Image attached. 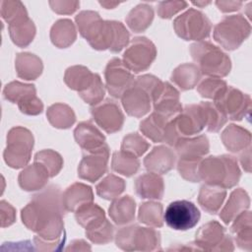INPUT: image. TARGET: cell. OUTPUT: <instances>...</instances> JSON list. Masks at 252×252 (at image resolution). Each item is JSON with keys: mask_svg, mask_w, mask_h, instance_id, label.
<instances>
[{"mask_svg": "<svg viewBox=\"0 0 252 252\" xmlns=\"http://www.w3.org/2000/svg\"><path fill=\"white\" fill-rule=\"evenodd\" d=\"M237 160L229 155L211 156L202 159L199 166L200 180L205 184L220 186L224 189L234 187L240 179Z\"/></svg>", "mask_w": 252, "mask_h": 252, "instance_id": "3", "label": "cell"}, {"mask_svg": "<svg viewBox=\"0 0 252 252\" xmlns=\"http://www.w3.org/2000/svg\"><path fill=\"white\" fill-rule=\"evenodd\" d=\"M3 95L5 99L18 104L28 98L35 96L36 90L34 85L13 81L4 87Z\"/></svg>", "mask_w": 252, "mask_h": 252, "instance_id": "41", "label": "cell"}, {"mask_svg": "<svg viewBox=\"0 0 252 252\" xmlns=\"http://www.w3.org/2000/svg\"><path fill=\"white\" fill-rule=\"evenodd\" d=\"M230 232L233 235L237 246L246 251L252 249V217L250 211H244L239 214L230 226Z\"/></svg>", "mask_w": 252, "mask_h": 252, "instance_id": "24", "label": "cell"}, {"mask_svg": "<svg viewBox=\"0 0 252 252\" xmlns=\"http://www.w3.org/2000/svg\"><path fill=\"white\" fill-rule=\"evenodd\" d=\"M178 158H203L209 153L210 144L205 135L181 138L174 146Z\"/></svg>", "mask_w": 252, "mask_h": 252, "instance_id": "31", "label": "cell"}, {"mask_svg": "<svg viewBox=\"0 0 252 252\" xmlns=\"http://www.w3.org/2000/svg\"><path fill=\"white\" fill-rule=\"evenodd\" d=\"M222 144L231 153H240L250 147L251 134L241 126L230 124L220 135Z\"/></svg>", "mask_w": 252, "mask_h": 252, "instance_id": "26", "label": "cell"}, {"mask_svg": "<svg viewBox=\"0 0 252 252\" xmlns=\"http://www.w3.org/2000/svg\"><path fill=\"white\" fill-rule=\"evenodd\" d=\"M67 251H87V250H91V246L89 245V243H87L85 240L83 239H76L73 240L70 245L66 248Z\"/></svg>", "mask_w": 252, "mask_h": 252, "instance_id": "56", "label": "cell"}, {"mask_svg": "<svg viewBox=\"0 0 252 252\" xmlns=\"http://www.w3.org/2000/svg\"><path fill=\"white\" fill-rule=\"evenodd\" d=\"M206 116V128L209 132H219L226 123L227 118L220 108L211 101L200 102Z\"/></svg>", "mask_w": 252, "mask_h": 252, "instance_id": "43", "label": "cell"}, {"mask_svg": "<svg viewBox=\"0 0 252 252\" xmlns=\"http://www.w3.org/2000/svg\"><path fill=\"white\" fill-rule=\"evenodd\" d=\"M173 29L176 34L184 40L202 41L210 35L212 23L204 13L191 8L175 18Z\"/></svg>", "mask_w": 252, "mask_h": 252, "instance_id": "10", "label": "cell"}, {"mask_svg": "<svg viewBox=\"0 0 252 252\" xmlns=\"http://www.w3.org/2000/svg\"><path fill=\"white\" fill-rule=\"evenodd\" d=\"M152 103L155 112L169 120L182 110L179 92L168 82H161L158 85L153 94Z\"/></svg>", "mask_w": 252, "mask_h": 252, "instance_id": "18", "label": "cell"}, {"mask_svg": "<svg viewBox=\"0 0 252 252\" xmlns=\"http://www.w3.org/2000/svg\"><path fill=\"white\" fill-rule=\"evenodd\" d=\"M95 74L83 65H74L65 71L64 82L71 90L77 91L78 94H80L91 87Z\"/></svg>", "mask_w": 252, "mask_h": 252, "instance_id": "30", "label": "cell"}, {"mask_svg": "<svg viewBox=\"0 0 252 252\" xmlns=\"http://www.w3.org/2000/svg\"><path fill=\"white\" fill-rule=\"evenodd\" d=\"M105 94V87L101 81V78L98 74H95L94 80L91 87L84 93L80 94L79 96L88 104L94 106L100 101H102V98Z\"/></svg>", "mask_w": 252, "mask_h": 252, "instance_id": "50", "label": "cell"}, {"mask_svg": "<svg viewBox=\"0 0 252 252\" xmlns=\"http://www.w3.org/2000/svg\"><path fill=\"white\" fill-rule=\"evenodd\" d=\"M85 228L87 238L94 244L109 243L114 237V227L105 217L93 221Z\"/></svg>", "mask_w": 252, "mask_h": 252, "instance_id": "38", "label": "cell"}, {"mask_svg": "<svg viewBox=\"0 0 252 252\" xmlns=\"http://www.w3.org/2000/svg\"><path fill=\"white\" fill-rule=\"evenodd\" d=\"M225 197L226 191L224 188L216 185L204 184L200 188L198 203L205 212L215 215L220 211Z\"/></svg>", "mask_w": 252, "mask_h": 252, "instance_id": "29", "label": "cell"}, {"mask_svg": "<svg viewBox=\"0 0 252 252\" xmlns=\"http://www.w3.org/2000/svg\"><path fill=\"white\" fill-rule=\"evenodd\" d=\"M34 162L40 163L45 167L50 177L57 175L63 167L62 157L53 150H42L34 156Z\"/></svg>", "mask_w": 252, "mask_h": 252, "instance_id": "44", "label": "cell"}, {"mask_svg": "<svg viewBox=\"0 0 252 252\" xmlns=\"http://www.w3.org/2000/svg\"><path fill=\"white\" fill-rule=\"evenodd\" d=\"M202 159L203 158H179L177 161V170L180 176L190 182H200L199 166Z\"/></svg>", "mask_w": 252, "mask_h": 252, "instance_id": "45", "label": "cell"}, {"mask_svg": "<svg viewBox=\"0 0 252 252\" xmlns=\"http://www.w3.org/2000/svg\"><path fill=\"white\" fill-rule=\"evenodd\" d=\"M8 31L12 41L19 47H27L35 35V26L29 18H23L8 25Z\"/></svg>", "mask_w": 252, "mask_h": 252, "instance_id": "34", "label": "cell"}, {"mask_svg": "<svg viewBox=\"0 0 252 252\" xmlns=\"http://www.w3.org/2000/svg\"><path fill=\"white\" fill-rule=\"evenodd\" d=\"M193 244L199 251L229 252L234 250L232 238L225 228L216 220H211L198 229Z\"/></svg>", "mask_w": 252, "mask_h": 252, "instance_id": "11", "label": "cell"}, {"mask_svg": "<svg viewBox=\"0 0 252 252\" xmlns=\"http://www.w3.org/2000/svg\"><path fill=\"white\" fill-rule=\"evenodd\" d=\"M114 237L116 246L124 251L161 250L160 232L154 227L131 224L117 230Z\"/></svg>", "mask_w": 252, "mask_h": 252, "instance_id": "7", "label": "cell"}, {"mask_svg": "<svg viewBox=\"0 0 252 252\" xmlns=\"http://www.w3.org/2000/svg\"><path fill=\"white\" fill-rule=\"evenodd\" d=\"M176 155L165 146L155 147L144 158L147 170L157 174H164L170 171L175 164Z\"/></svg>", "mask_w": 252, "mask_h": 252, "instance_id": "19", "label": "cell"}, {"mask_svg": "<svg viewBox=\"0 0 252 252\" xmlns=\"http://www.w3.org/2000/svg\"><path fill=\"white\" fill-rule=\"evenodd\" d=\"M33 142V136L29 129L22 126L11 128L7 134V147L3 153L5 162L16 169L26 166L32 157Z\"/></svg>", "mask_w": 252, "mask_h": 252, "instance_id": "8", "label": "cell"}, {"mask_svg": "<svg viewBox=\"0 0 252 252\" xmlns=\"http://www.w3.org/2000/svg\"><path fill=\"white\" fill-rule=\"evenodd\" d=\"M77 38V31L73 22L69 19L56 21L50 29L51 42L58 48H67Z\"/></svg>", "mask_w": 252, "mask_h": 252, "instance_id": "32", "label": "cell"}, {"mask_svg": "<svg viewBox=\"0 0 252 252\" xmlns=\"http://www.w3.org/2000/svg\"><path fill=\"white\" fill-rule=\"evenodd\" d=\"M1 227H7L13 224L16 220V210L8 202L2 200L0 202Z\"/></svg>", "mask_w": 252, "mask_h": 252, "instance_id": "53", "label": "cell"}, {"mask_svg": "<svg viewBox=\"0 0 252 252\" xmlns=\"http://www.w3.org/2000/svg\"><path fill=\"white\" fill-rule=\"evenodd\" d=\"M154 20L153 7L142 3L133 8L126 17V24L134 32L146 31Z\"/></svg>", "mask_w": 252, "mask_h": 252, "instance_id": "35", "label": "cell"}, {"mask_svg": "<svg viewBox=\"0 0 252 252\" xmlns=\"http://www.w3.org/2000/svg\"><path fill=\"white\" fill-rule=\"evenodd\" d=\"M62 201L66 211L75 213L84 205L93 203L94 193L89 185L76 182L64 191L62 194Z\"/></svg>", "mask_w": 252, "mask_h": 252, "instance_id": "22", "label": "cell"}, {"mask_svg": "<svg viewBox=\"0 0 252 252\" xmlns=\"http://www.w3.org/2000/svg\"><path fill=\"white\" fill-rule=\"evenodd\" d=\"M51 9L57 14H73L80 6L79 1H49Z\"/></svg>", "mask_w": 252, "mask_h": 252, "instance_id": "54", "label": "cell"}, {"mask_svg": "<svg viewBox=\"0 0 252 252\" xmlns=\"http://www.w3.org/2000/svg\"><path fill=\"white\" fill-rule=\"evenodd\" d=\"M251 26L242 15L224 17L214 28V39L225 50H235L250 35Z\"/></svg>", "mask_w": 252, "mask_h": 252, "instance_id": "9", "label": "cell"}, {"mask_svg": "<svg viewBox=\"0 0 252 252\" xmlns=\"http://www.w3.org/2000/svg\"><path fill=\"white\" fill-rule=\"evenodd\" d=\"M75 21L80 34L95 50L118 53L129 43L130 33L125 26L117 21L102 20L97 12L82 11Z\"/></svg>", "mask_w": 252, "mask_h": 252, "instance_id": "2", "label": "cell"}, {"mask_svg": "<svg viewBox=\"0 0 252 252\" xmlns=\"http://www.w3.org/2000/svg\"><path fill=\"white\" fill-rule=\"evenodd\" d=\"M201 214L196 205L187 200L171 202L165 209L163 220L174 230H188L200 220Z\"/></svg>", "mask_w": 252, "mask_h": 252, "instance_id": "13", "label": "cell"}, {"mask_svg": "<svg viewBox=\"0 0 252 252\" xmlns=\"http://www.w3.org/2000/svg\"><path fill=\"white\" fill-rule=\"evenodd\" d=\"M242 2L238 1H216V5L219 10L222 13H229L233 11H237L242 6Z\"/></svg>", "mask_w": 252, "mask_h": 252, "instance_id": "55", "label": "cell"}, {"mask_svg": "<svg viewBox=\"0 0 252 252\" xmlns=\"http://www.w3.org/2000/svg\"><path fill=\"white\" fill-rule=\"evenodd\" d=\"M205 127L206 116L201 103L188 104L168 121L163 142L174 147L181 138L199 134Z\"/></svg>", "mask_w": 252, "mask_h": 252, "instance_id": "4", "label": "cell"}, {"mask_svg": "<svg viewBox=\"0 0 252 252\" xmlns=\"http://www.w3.org/2000/svg\"><path fill=\"white\" fill-rule=\"evenodd\" d=\"M161 81L154 75H143L135 79L134 84L121 96L126 113L136 118L143 117L150 109L153 94Z\"/></svg>", "mask_w": 252, "mask_h": 252, "instance_id": "5", "label": "cell"}, {"mask_svg": "<svg viewBox=\"0 0 252 252\" xmlns=\"http://www.w3.org/2000/svg\"><path fill=\"white\" fill-rule=\"evenodd\" d=\"M157 47L145 36L134 37L123 54V63L132 73H140L150 68L157 57Z\"/></svg>", "mask_w": 252, "mask_h": 252, "instance_id": "12", "label": "cell"}, {"mask_svg": "<svg viewBox=\"0 0 252 252\" xmlns=\"http://www.w3.org/2000/svg\"><path fill=\"white\" fill-rule=\"evenodd\" d=\"M189 49L202 74L220 79L229 74L231 69L230 58L217 45L202 40L191 44Z\"/></svg>", "mask_w": 252, "mask_h": 252, "instance_id": "6", "label": "cell"}, {"mask_svg": "<svg viewBox=\"0 0 252 252\" xmlns=\"http://www.w3.org/2000/svg\"><path fill=\"white\" fill-rule=\"evenodd\" d=\"M104 78L107 92L116 98H121L124 92L134 84L136 79L123 61L117 57L108 61L104 70Z\"/></svg>", "mask_w": 252, "mask_h": 252, "instance_id": "15", "label": "cell"}, {"mask_svg": "<svg viewBox=\"0 0 252 252\" xmlns=\"http://www.w3.org/2000/svg\"><path fill=\"white\" fill-rule=\"evenodd\" d=\"M91 114L94 122L107 134L121 130L124 123V115L119 105L109 98L92 106Z\"/></svg>", "mask_w": 252, "mask_h": 252, "instance_id": "17", "label": "cell"}, {"mask_svg": "<svg viewBox=\"0 0 252 252\" xmlns=\"http://www.w3.org/2000/svg\"><path fill=\"white\" fill-rule=\"evenodd\" d=\"M108 158L109 148L106 143L96 150L87 152L79 163L78 176L90 182L97 181L107 170Z\"/></svg>", "mask_w": 252, "mask_h": 252, "instance_id": "16", "label": "cell"}, {"mask_svg": "<svg viewBox=\"0 0 252 252\" xmlns=\"http://www.w3.org/2000/svg\"><path fill=\"white\" fill-rule=\"evenodd\" d=\"M46 117L48 122L55 128L68 129L76 121L73 109L65 103H54L47 108Z\"/></svg>", "mask_w": 252, "mask_h": 252, "instance_id": "37", "label": "cell"}, {"mask_svg": "<svg viewBox=\"0 0 252 252\" xmlns=\"http://www.w3.org/2000/svg\"><path fill=\"white\" fill-rule=\"evenodd\" d=\"M74 138L85 152L96 150L105 144L104 135L91 121L79 123L74 130Z\"/></svg>", "mask_w": 252, "mask_h": 252, "instance_id": "20", "label": "cell"}, {"mask_svg": "<svg viewBox=\"0 0 252 252\" xmlns=\"http://www.w3.org/2000/svg\"><path fill=\"white\" fill-rule=\"evenodd\" d=\"M125 187L126 183L122 178L114 174H108L96 185L95 191L99 197L105 200H113L124 192Z\"/></svg>", "mask_w": 252, "mask_h": 252, "instance_id": "42", "label": "cell"}, {"mask_svg": "<svg viewBox=\"0 0 252 252\" xmlns=\"http://www.w3.org/2000/svg\"><path fill=\"white\" fill-rule=\"evenodd\" d=\"M105 217L104 211L96 204L90 203L84 205L75 212V219L77 222L84 228L93 221Z\"/></svg>", "mask_w": 252, "mask_h": 252, "instance_id": "48", "label": "cell"}, {"mask_svg": "<svg viewBox=\"0 0 252 252\" xmlns=\"http://www.w3.org/2000/svg\"><path fill=\"white\" fill-rule=\"evenodd\" d=\"M201 75L202 73L196 64L184 63L173 70L170 80L181 91H188L197 86Z\"/></svg>", "mask_w": 252, "mask_h": 252, "instance_id": "33", "label": "cell"}, {"mask_svg": "<svg viewBox=\"0 0 252 252\" xmlns=\"http://www.w3.org/2000/svg\"><path fill=\"white\" fill-rule=\"evenodd\" d=\"M168 121L169 119L154 111L140 123V131L155 143L163 142Z\"/></svg>", "mask_w": 252, "mask_h": 252, "instance_id": "36", "label": "cell"}, {"mask_svg": "<svg viewBox=\"0 0 252 252\" xmlns=\"http://www.w3.org/2000/svg\"><path fill=\"white\" fill-rule=\"evenodd\" d=\"M194 5H197V6H200V7H203V6H206L208 4H210V2H193Z\"/></svg>", "mask_w": 252, "mask_h": 252, "instance_id": "59", "label": "cell"}, {"mask_svg": "<svg viewBox=\"0 0 252 252\" xmlns=\"http://www.w3.org/2000/svg\"><path fill=\"white\" fill-rule=\"evenodd\" d=\"M150 144L138 133L126 135L121 144V151L136 158L143 156L149 149Z\"/></svg>", "mask_w": 252, "mask_h": 252, "instance_id": "46", "label": "cell"}, {"mask_svg": "<svg viewBox=\"0 0 252 252\" xmlns=\"http://www.w3.org/2000/svg\"><path fill=\"white\" fill-rule=\"evenodd\" d=\"M135 210V200L131 196L125 195L112 200L108 208V215L115 224L125 225L134 220Z\"/></svg>", "mask_w": 252, "mask_h": 252, "instance_id": "25", "label": "cell"}, {"mask_svg": "<svg viewBox=\"0 0 252 252\" xmlns=\"http://www.w3.org/2000/svg\"><path fill=\"white\" fill-rule=\"evenodd\" d=\"M249 206L250 199L247 192L242 188H237L230 193L226 204L220 210V218L225 224H228L239 214L248 210Z\"/></svg>", "mask_w": 252, "mask_h": 252, "instance_id": "27", "label": "cell"}, {"mask_svg": "<svg viewBox=\"0 0 252 252\" xmlns=\"http://www.w3.org/2000/svg\"><path fill=\"white\" fill-rule=\"evenodd\" d=\"M49 174L44 166L38 162H33L26 166L18 176L20 187L25 191H36L45 187Z\"/></svg>", "mask_w": 252, "mask_h": 252, "instance_id": "23", "label": "cell"}, {"mask_svg": "<svg viewBox=\"0 0 252 252\" xmlns=\"http://www.w3.org/2000/svg\"><path fill=\"white\" fill-rule=\"evenodd\" d=\"M62 192L57 185H49L33 195L22 209L23 223L36 235L32 239L35 250L56 251L65 242Z\"/></svg>", "mask_w": 252, "mask_h": 252, "instance_id": "1", "label": "cell"}, {"mask_svg": "<svg viewBox=\"0 0 252 252\" xmlns=\"http://www.w3.org/2000/svg\"><path fill=\"white\" fill-rule=\"evenodd\" d=\"M15 68L19 78L31 81L41 75L43 64L38 56L30 52H21L16 56Z\"/></svg>", "mask_w": 252, "mask_h": 252, "instance_id": "28", "label": "cell"}, {"mask_svg": "<svg viewBox=\"0 0 252 252\" xmlns=\"http://www.w3.org/2000/svg\"><path fill=\"white\" fill-rule=\"evenodd\" d=\"M187 6L188 3L185 1L159 2L157 6V12L161 19H170L178 12L184 10Z\"/></svg>", "mask_w": 252, "mask_h": 252, "instance_id": "51", "label": "cell"}, {"mask_svg": "<svg viewBox=\"0 0 252 252\" xmlns=\"http://www.w3.org/2000/svg\"><path fill=\"white\" fill-rule=\"evenodd\" d=\"M135 191L141 199L160 200L164 192L163 179L159 174L149 172L135 180Z\"/></svg>", "mask_w": 252, "mask_h": 252, "instance_id": "21", "label": "cell"}, {"mask_svg": "<svg viewBox=\"0 0 252 252\" xmlns=\"http://www.w3.org/2000/svg\"><path fill=\"white\" fill-rule=\"evenodd\" d=\"M139 167L140 161L138 158L122 151L113 153L111 159V168L113 171L126 177H131L139 170Z\"/></svg>", "mask_w": 252, "mask_h": 252, "instance_id": "40", "label": "cell"}, {"mask_svg": "<svg viewBox=\"0 0 252 252\" xmlns=\"http://www.w3.org/2000/svg\"><path fill=\"white\" fill-rule=\"evenodd\" d=\"M251 147H248L246 150L243 151V154L240 157V162L242 167L244 168L245 171L250 172V167H251Z\"/></svg>", "mask_w": 252, "mask_h": 252, "instance_id": "57", "label": "cell"}, {"mask_svg": "<svg viewBox=\"0 0 252 252\" xmlns=\"http://www.w3.org/2000/svg\"><path fill=\"white\" fill-rule=\"evenodd\" d=\"M99 4L105 9H112L115 6L119 5V2H109V1H99Z\"/></svg>", "mask_w": 252, "mask_h": 252, "instance_id": "58", "label": "cell"}, {"mask_svg": "<svg viewBox=\"0 0 252 252\" xmlns=\"http://www.w3.org/2000/svg\"><path fill=\"white\" fill-rule=\"evenodd\" d=\"M20 111L27 115H38L43 110L42 101L35 95L18 103Z\"/></svg>", "mask_w": 252, "mask_h": 252, "instance_id": "52", "label": "cell"}, {"mask_svg": "<svg viewBox=\"0 0 252 252\" xmlns=\"http://www.w3.org/2000/svg\"><path fill=\"white\" fill-rule=\"evenodd\" d=\"M227 87L225 81L220 78L209 77L201 81L197 86V92L201 96L216 100Z\"/></svg>", "mask_w": 252, "mask_h": 252, "instance_id": "47", "label": "cell"}, {"mask_svg": "<svg viewBox=\"0 0 252 252\" xmlns=\"http://www.w3.org/2000/svg\"><path fill=\"white\" fill-rule=\"evenodd\" d=\"M1 16L3 20L8 23V25L23 18L29 17L25 6L20 1H2Z\"/></svg>", "mask_w": 252, "mask_h": 252, "instance_id": "49", "label": "cell"}, {"mask_svg": "<svg viewBox=\"0 0 252 252\" xmlns=\"http://www.w3.org/2000/svg\"><path fill=\"white\" fill-rule=\"evenodd\" d=\"M214 102L220 108L226 118L232 121H240L250 116V96L233 87L227 86Z\"/></svg>", "mask_w": 252, "mask_h": 252, "instance_id": "14", "label": "cell"}, {"mask_svg": "<svg viewBox=\"0 0 252 252\" xmlns=\"http://www.w3.org/2000/svg\"><path fill=\"white\" fill-rule=\"evenodd\" d=\"M138 220L140 222L148 226L161 227L164 221L162 205L154 201L143 203L139 208Z\"/></svg>", "mask_w": 252, "mask_h": 252, "instance_id": "39", "label": "cell"}]
</instances>
